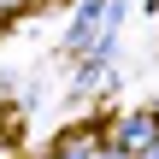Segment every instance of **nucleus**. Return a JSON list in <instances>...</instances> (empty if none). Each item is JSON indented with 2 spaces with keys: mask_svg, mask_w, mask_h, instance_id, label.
<instances>
[{
  "mask_svg": "<svg viewBox=\"0 0 159 159\" xmlns=\"http://www.w3.org/2000/svg\"><path fill=\"white\" fill-rule=\"evenodd\" d=\"M153 142H159V118H153V112H136V118H124V124L112 130V148L130 153V159H142Z\"/></svg>",
  "mask_w": 159,
  "mask_h": 159,
  "instance_id": "f257e3e1",
  "label": "nucleus"
},
{
  "mask_svg": "<svg viewBox=\"0 0 159 159\" xmlns=\"http://www.w3.org/2000/svg\"><path fill=\"white\" fill-rule=\"evenodd\" d=\"M0 12H6V0H0Z\"/></svg>",
  "mask_w": 159,
  "mask_h": 159,
  "instance_id": "f03ea898",
  "label": "nucleus"
}]
</instances>
